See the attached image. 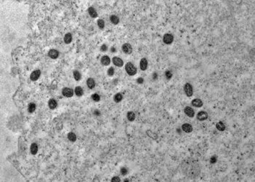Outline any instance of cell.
<instances>
[{
	"instance_id": "obj_4",
	"label": "cell",
	"mask_w": 255,
	"mask_h": 182,
	"mask_svg": "<svg viewBox=\"0 0 255 182\" xmlns=\"http://www.w3.org/2000/svg\"><path fill=\"white\" fill-rule=\"evenodd\" d=\"M173 39H174V37H173V34H169V33L165 34L163 35V42L166 45H170L173 42Z\"/></svg>"
},
{
	"instance_id": "obj_36",
	"label": "cell",
	"mask_w": 255,
	"mask_h": 182,
	"mask_svg": "<svg viewBox=\"0 0 255 182\" xmlns=\"http://www.w3.org/2000/svg\"><path fill=\"white\" fill-rule=\"evenodd\" d=\"M136 82H137L138 84H143L144 82V78H142V77H139V78L136 79Z\"/></svg>"
},
{
	"instance_id": "obj_34",
	"label": "cell",
	"mask_w": 255,
	"mask_h": 182,
	"mask_svg": "<svg viewBox=\"0 0 255 182\" xmlns=\"http://www.w3.org/2000/svg\"><path fill=\"white\" fill-rule=\"evenodd\" d=\"M128 169H127L126 168H125V167L121 168V169H120V173H121V174H122V175H123V176H125V175L128 173Z\"/></svg>"
},
{
	"instance_id": "obj_31",
	"label": "cell",
	"mask_w": 255,
	"mask_h": 182,
	"mask_svg": "<svg viewBox=\"0 0 255 182\" xmlns=\"http://www.w3.org/2000/svg\"><path fill=\"white\" fill-rule=\"evenodd\" d=\"M114 72H115V71H114V68L113 67L109 68V69L107 70V74H108L109 77L113 76L114 74Z\"/></svg>"
},
{
	"instance_id": "obj_10",
	"label": "cell",
	"mask_w": 255,
	"mask_h": 182,
	"mask_svg": "<svg viewBox=\"0 0 255 182\" xmlns=\"http://www.w3.org/2000/svg\"><path fill=\"white\" fill-rule=\"evenodd\" d=\"M48 56L52 59H56L59 56V52L56 49H51L48 52Z\"/></svg>"
},
{
	"instance_id": "obj_41",
	"label": "cell",
	"mask_w": 255,
	"mask_h": 182,
	"mask_svg": "<svg viewBox=\"0 0 255 182\" xmlns=\"http://www.w3.org/2000/svg\"><path fill=\"white\" fill-rule=\"evenodd\" d=\"M128 181H129L128 179H125V180H124V182H128Z\"/></svg>"
},
{
	"instance_id": "obj_25",
	"label": "cell",
	"mask_w": 255,
	"mask_h": 182,
	"mask_svg": "<svg viewBox=\"0 0 255 182\" xmlns=\"http://www.w3.org/2000/svg\"><path fill=\"white\" fill-rule=\"evenodd\" d=\"M216 127H217V129L218 130H219V131H224L225 130V128H226L225 125L222 122H218L217 123V125H216Z\"/></svg>"
},
{
	"instance_id": "obj_29",
	"label": "cell",
	"mask_w": 255,
	"mask_h": 182,
	"mask_svg": "<svg viewBox=\"0 0 255 182\" xmlns=\"http://www.w3.org/2000/svg\"><path fill=\"white\" fill-rule=\"evenodd\" d=\"M91 98L93 99V101L95 102H98L101 100V97L98 94V93H93L91 96Z\"/></svg>"
},
{
	"instance_id": "obj_27",
	"label": "cell",
	"mask_w": 255,
	"mask_h": 182,
	"mask_svg": "<svg viewBox=\"0 0 255 182\" xmlns=\"http://www.w3.org/2000/svg\"><path fill=\"white\" fill-rule=\"evenodd\" d=\"M37 106L34 103H30L28 106V112L29 113H33L36 110Z\"/></svg>"
},
{
	"instance_id": "obj_35",
	"label": "cell",
	"mask_w": 255,
	"mask_h": 182,
	"mask_svg": "<svg viewBox=\"0 0 255 182\" xmlns=\"http://www.w3.org/2000/svg\"><path fill=\"white\" fill-rule=\"evenodd\" d=\"M107 50H108L107 45H106V44H103V45H101V51H102V52H106Z\"/></svg>"
},
{
	"instance_id": "obj_1",
	"label": "cell",
	"mask_w": 255,
	"mask_h": 182,
	"mask_svg": "<svg viewBox=\"0 0 255 182\" xmlns=\"http://www.w3.org/2000/svg\"><path fill=\"white\" fill-rule=\"evenodd\" d=\"M182 173L189 179H195L198 177L200 173V166L198 161L194 158L184 159L180 165Z\"/></svg>"
},
{
	"instance_id": "obj_8",
	"label": "cell",
	"mask_w": 255,
	"mask_h": 182,
	"mask_svg": "<svg viewBox=\"0 0 255 182\" xmlns=\"http://www.w3.org/2000/svg\"><path fill=\"white\" fill-rule=\"evenodd\" d=\"M208 113L205 111H200L197 115V119L199 121H204L208 119Z\"/></svg>"
},
{
	"instance_id": "obj_21",
	"label": "cell",
	"mask_w": 255,
	"mask_h": 182,
	"mask_svg": "<svg viewBox=\"0 0 255 182\" xmlns=\"http://www.w3.org/2000/svg\"><path fill=\"white\" fill-rule=\"evenodd\" d=\"M30 151L32 154H36L38 152V145L36 143H32L30 146Z\"/></svg>"
},
{
	"instance_id": "obj_16",
	"label": "cell",
	"mask_w": 255,
	"mask_h": 182,
	"mask_svg": "<svg viewBox=\"0 0 255 182\" xmlns=\"http://www.w3.org/2000/svg\"><path fill=\"white\" fill-rule=\"evenodd\" d=\"M87 12H88V14L90 15V16L93 18H95L98 17V13H97V11L95 10L94 7H90L87 10Z\"/></svg>"
},
{
	"instance_id": "obj_17",
	"label": "cell",
	"mask_w": 255,
	"mask_h": 182,
	"mask_svg": "<svg viewBox=\"0 0 255 182\" xmlns=\"http://www.w3.org/2000/svg\"><path fill=\"white\" fill-rule=\"evenodd\" d=\"M86 83H87V86L90 89H93L95 87V82L94 79L90 77L87 79L86 81Z\"/></svg>"
},
{
	"instance_id": "obj_30",
	"label": "cell",
	"mask_w": 255,
	"mask_h": 182,
	"mask_svg": "<svg viewBox=\"0 0 255 182\" xmlns=\"http://www.w3.org/2000/svg\"><path fill=\"white\" fill-rule=\"evenodd\" d=\"M97 24H98V28L101 29H103L105 26V23L104 21L102 19H98V21H97Z\"/></svg>"
},
{
	"instance_id": "obj_40",
	"label": "cell",
	"mask_w": 255,
	"mask_h": 182,
	"mask_svg": "<svg viewBox=\"0 0 255 182\" xmlns=\"http://www.w3.org/2000/svg\"><path fill=\"white\" fill-rule=\"evenodd\" d=\"M110 51H111L112 53H116V51H117V49L114 48V47H112V48H110Z\"/></svg>"
},
{
	"instance_id": "obj_33",
	"label": "cell",
	"mask_w": 255,
	"mask_h": 182,
	"mask_svg": "<svg viewBox=\"0 0 255 182\" xmlns=\"http://www.w3.org/2000/svg\"><path fill=\"white\" fill-rule=\"evenodd\" d=\"M217 156H215V155L212 156V157L210 158V163H211V164H214V163H217Z\"/></svg>"
},
{
	"instance_id": "obj_14",
	"label": "cell",
	"mask_w": 255,
	"mask_h": 182,
	"mask_svg": "<svg viewBox=\"0 0 255 182\" xmlns=\"http://www.w3.org/2000/svg\"><path fill=\"white\" fill-rule=\"evenodd\" d=\"M191 104L195 106V107H197V108H200V107H202L203 105V101L200 99V98H195L191 102Z\"/></svg>"
},
{
	"instance_id": "obj_7",
	"label": "cell",
	"mask_w": 255,
	"mask_h": 182,
	"mask_svg": "<svg viewBox=\"0 0 255 182\" xmlns=\"http://www.w3.org/2000/svg\"><path fill=\"white\" fill-rule=\"evenodd\" d=\"M41 75V71L39 69H37V70H34V71L31 72V75H30V79L31 81H37L38 79L39 78Z\"/></svg>"
},
{
	"instance_id": "obj_26",
	"label": "cell",
	"mask_w": 255,
	"mask_h": 182,
	"mask_svg": "<svg viewBox=\"0 0 255 182\" xmlns=\"http://www.w3.org/2000/svg\"><path fill=\"white\" fill-rule=\"evenodd\" d=\"M127 118H128V120L130 122L134 121L135 119H136V115H135V113H134L133 112H131V111L128 112L127 113Z\"/></svg>"
},
{
	"instance_id": "obj_19",
	"label": "cell",
	"mask_w": 255,
	"mask_h": 182,
	"mask_svg": "<svg viewBox=\"0 0 255 182\" xmlns=\"http://www.w3.org/2000/svg\"><path fill=\"white\" fill-rule=\"evenodd\" d=\"M75 93L77 96L80 97L84 94V90L83 89V87L80 86H77L75 89Z\"/></svg>"
},
{
	"instance_id": "obj_38",
	"label": "cell",
	"mask_w": 255,
	"mask_h": 182,
	"mask_svg": "<svg viewBox=\"0 0 255 182\" xmlns=\"http://www.w3.org/2000/svg\"><path fill=\"white\" fill-rule=\"evenodd\" d=\"M93 115H95V116H97V117H98V116H99V115H101V113H100V111H99V110H97V109H96V110H95L94 112H93Z\"/></svg>"
},
{
	"instance_id": "obj_23",
	"label": "cell",
	"mask_w": 255,
	"mask_h": 182,
	"mask_svg": "<svg viewBox=\"0 0 255 182\" xmlns=\"http://www.w3.org/2000/svg\"><path fill=\"white\" fill-rule=\"evenodd\" d=\"M110 21H111L113 24H114V25H117V24H118L119 22H120V18H119V17H118L117 15H112L110 16Z\"/></svg>"
},
{
	"instance_id": "obj_24",
	"label": "cell",
	"mask_w": 255,
	"mask_h": 182,
	"mask_svg": "<svg viewBox=\"0 0 255 182\" xmlns=\"http://www.w3.org/2000/svg\"><path fill=\"white\" fill-rule=\"evenodd\" d=\"M67 138H68V139H69L70 141H72V142H75V141H76V140H77V135H76L75 133H73V132L69 133L68 135H67Z\"/></svg>"
},
{
	"instance_id": "obj_13",
	"label": "cell",
	"mask_w": 255,
	"mask_h": 182,
	"mask_svg": "<svg viewBox=\"0 0 255 182\" xmlns=\"http://www.w3.org/2000/svg\"><path fill=\"white\" fill-rule=\"evenodd\" d=\"M181 129H182V130H183L184 132L187 133H191V132L192 131V130H193L192 126L190 125V124H189V123H184V124H183L182 126H181Z\"/></svg>"
},
{
	"instance_id": "obj_3",
	"label": "cell",
	"mask_w": 255,
	"mask_h": 182,
	"mask_svg": "<svg viewBox=\"0 0 255 182\" xmlns=\"http://www.w3.org/2000/svg\"><path fill=\"white\" fill-rule=\"evenodd\" d=\"M184 91L187 97H191L193 95V87L188 82L184 85Z\"/></svg>"
},
{
	"instance_id": "obj_22",
	"label": "cell",
	"mask_w": 255,
	"mask_h": 182,
	"mask_svg": "<svg viewBox=\"0 0 255 182\" xmlns=\"http://www.w3.org/2000/svg\"><path fill=\"white\" fill-rule=\"evenodd\" d=\"M123 99V94L120 93H116V94L114 96V102H116V103H120Z\"/></svg>"
},
{
	"instance_id": "obj_18",
	"label": "cell",
	"mask_w": 255,
	"mask_h": 182,
	"mask_svg": "<svg viewBox=\"0 0 255 182\" xmlns=\"http://www.w3.org/2000/svg\"><path fill=\"white\" fill-rule=\"evenodd\" d=\"M57 106H58V103H57L56 100L54 98H51L48 101V106L50 109H56Z\"/></svg>"
},
{
	"instance_id": "obj_37",
	"label": "cell",
	"mask_w": 255,
	"mask_h": 182,
	"mask_svg": "<svg viewBox=\"0 0 255 182\" xmlns=\"http://www.w3.org/2000/svg\"><path fill=\"white\" fill-rule=\"evenodd\" d=\"M111 181L112 182H120V179L118 176H114L113 178L111 179Z\"/></svg>"
},
{
	"instance_id": "obj_39",
	"label": "cell",
	"mask_w": 255,
	"mask_h": 182,
	"mask_svg": "<svg viewBox=\"0 0 255 182\" xmlns=\"http://www.w3.org/2000/svg\"><path fill=\"white\" fill-rule=\"evenodd\" d=\"M158 78V74L157 73H153V74H152V79H154V80H155L156 79Z\"/></svg>"
},
{
	"instance_id": "obj_2",
	"label": "cell",
	"mask_w": 255,
	"mask_h": 182,
	"mask_svg": "<svg viewBox=\"0 0 255 182\" xmlns=\"http://www.w3.org/2000/svg\"><path fill=\"white\" fill-rule=\"evenodd\" d=\"M127 74L130 76H134L137 73V68L131 62H128L125 66Z\"/></svg>"
},
{
	"instance_id": "obj_28",
	"label": "cell",
	"mask_w": 255,
	"mask_h": 182,
	"mask_svg": "<svg viewBox=\"0 0 255 182\" xmlns=\"http://www.w3.org/2000/svg\"><path fill=\"white\" fill-rule=\"evenodd\" d=\"M73 77H74V78H75V79L76 81H80V80L81 79V78H82L81 74H80V71H77V70H75V71H73Z\"/></svg>"
},
{
	"instance_id": "obj_11",
	"label": "cell",
	"mask_w": 255,
	"mask_h": 182,
	"mask_svg": "<svg viewBox=\"0 0 255 182\" xmlns=\"http://www.w3.org/2000/svg\"><path fill=\"white\" fill-rule=\"evenodd\" d=\"M184 112L185 113V115L188 116L190 118H192L195 116V111L192 108L189 107V106H186L184 109Z\"/></svg>"
},
{
	"instance_id": "obj_6",
	"label": "cell",
	"mask_w": 255,
	"mask_h": 182,
	"mask_svg": "<svg viewBox=\"0 0 255 182\" xmlns=\"http://www.w3.org/2000/svg\"><path fill=\"white\" fill-rule=\"evenodd\" d=\"M122 50L127 55H130L133 52V48L132 46L131 45V44L129 43H125L123 44V46H122Z\"/></svg>"
},
{
	"instance_id": "obj_32",
	"label": "cell",
	"mask_w": 255,
	"mask_h": 182,
	"mask_svg": "<svg viewBox=\"0 0 255 182\" xmlns=\"http://www.w3.org/2000/svg\"><path fill=\"white\" fill-rule=\"evenodd\" d=\"M165 76H166L167 79H170L172 76H173V74H172V72L170 71V70H167V71L165 72Z\"/></svg>"
},
{
	"instance_id": "obj_9",
	"label": "cell",
	"mask_w": 255,
	"mask_h": 182,
	"mask_svg": "<svg viewBox=\"0 0 255 182\" xmlns=\"http://www.w3.org/2000/svg\"><path fill=\"white\" fill-rule=\"evenodd\" d=\"M112 62H113L114 65L117 66V67H122L124 65L123 59H121L120 58L117 57V56H115L112 58Z\"/></svg>"
},
{
	"instance_id": "obj_15",
	"label": "cell",
	"mask_w": 255,
	"mask_h": 182,
	"mask_svg": "<svg viewBox=\"0 0 255 182\" xmlns=\"http://www.w3.org/2000/svg\"><path fill=\"white\" fill-rule=\"evenodd\" d=\"M101 63L103 66H109L111 63L110 58L108 56H104L101 58Z\"/></svg>"
},
{
	"instance_id": "obj_20",
	"label": "cell",
	"mask_w": 255,
	"mask_h": 182,
	"mask_svg": "<svg viewBox=\"0 0 255 182\" xmlns=\"http://www.w3.org/2000/svg\"><path fill=\"white\" fill-rule=\"evenodd\" d=\"M64 41L66 44H70L72 42V35L71 33H67L64 35Z\"/></svg>"
},
{
	"instance_id": "obj_12",
	"label": "cell",
	"mask_w": 255,
	"mask_h": 182,
	"mask_svg": "<svg viewBox=\"0 0 255 182\" xmlns=\"http://www.w3.org/2000/svg\"><path fill=\"white\" fill-rule=\"evenodd\" d=\"M139 66H140L141 70H142V71L147 70V68L148 67V61H147V58H142V60L140 61Z\"/></svg>"
},
{
	"instance_id": "obj_5",
	"label": "cell",
	"mask_w": 255,
	"mask_h": 182,
	"mask_svg": "<svg viewBox=\"0 0 255 182\" xmlns=\"http://www.w3.org/2000/svg\"><path fill=\"white\" fill-rule=\"evenodd\" d=\"M75 90H73L70 87H64L62 90V94L63 96H65L66 98H71L74 96Z\"/></svg>"
}]
</instances>
